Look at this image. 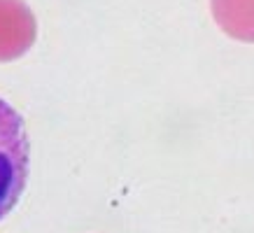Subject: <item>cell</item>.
Segmentation results:
<instances>
[{"label": "cell", "instance_id": "cell-1", "mask_svg": "<svg viewBox=\"0 0 254 233\" xmlns=\"http://www.w3.org/2000/svg\"><path fill=\"white\" fill-rule=\"evenodd\" d=\"M28 177V135L21 115L0 98V219L16 205Z\"/></svg>", "mask_w": 254, "mask_h": 233}, {"label": "cell", "instance_id": "cell-2", "mask_svg": "<svg viewBox=\"0 0 254 233\" xmlns=\"http://www.w3.org/2000/svg\"><path fill=\"white\" fill-rule=\"evenodd\" d=\"M35 16L23 0H0V63L23 56L35 42Z\"/></svg>", "mask_w": 254, "mask_h": 233}, {"label": "cell", "instance_id": "cell-3", "mask_svg": "<svg viewBox=\"0 0 254 233\" xmlns=\"http://www.w3.org/2000/svg\"><path fill=\"white\" fill-rule=\"evenodd\" d=\"M210 7L226 35L254 42V0H210Z\"/></svg>", "mask_w": 254, "mask_h": 233}]
</instances>
